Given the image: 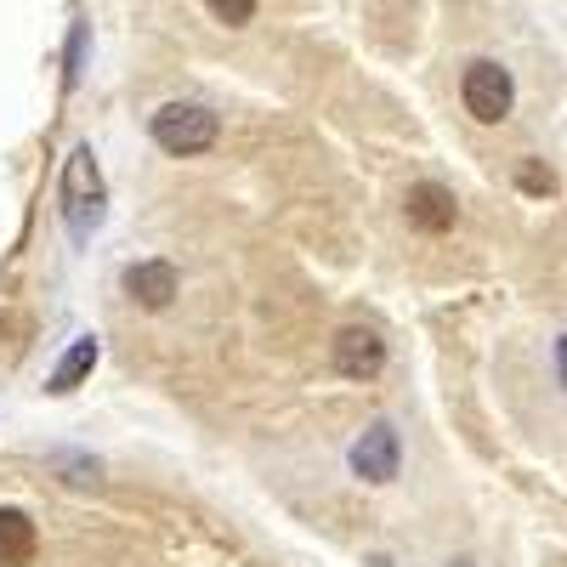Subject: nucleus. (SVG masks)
Listing matches in <instances>:
<instances>
[{
    "label": "nucleus",
    "mask_w": 567,
    "mask_h": 567,
    "mask_svg": "<svg viewBox=\"0 0 567 567\" xmlns=\"http://www.w3.org/2000/svg\"><path fill=\"white\" fill-rule=\"evenodd\" d=\"M103 210H109L103 165H97V154H91V148H74L63 159V221H69V233H74L80 245L103 227Z\"/></svg>",
    "instance_id": "1"
},
{
    "label": "nucleus",
    "mask_w": 567,
    "mask_h": 567,
    "mask_svg": "<svg viewBox=\"0 0 567 567\" xmlns=\"http://www.w3.org/2000/svg\"><path fill=\"white\" fill-rule=\"evenodd\" d=\"M454 567H471V561H454Z\"/></svg>",
    "instance_id": "12"
},
{
    "label": "nucleus",
    "mask_w": 567,
    "mask_h": 567,
    "mask_svg": "<svg viewBox=\"0 0 567 567\" xmlns=\"http://www.w3.org/2000/svg\"><path fill=\"white\" fill-rule=\"evenodd\" d=\"M97 358H103V347H97V336H80L63 358H58V369L45 374V392H58V398H69L91 369H97Z\"/></svg>",
    "instance_id": "9"
},
{
    "label": "nucleus",
    "mask_w": 567,
    "mask_h": 567,
    "mask_svg": "<svg viewBox=\"0 0 567 567\" xmlns=\"http://www.w3.org/2000/svg\"><path fill=\"white\" fill-rule=\"evenodd\" d=\"M154 142L171 154V159H194V154H210L216 136H221V120L205 109V103H165L154 120H148Z\"/></svg>",
    "instance_id": "2"
},
{
    "label": "nucleus",
    "mask_w": 567,
    "mask_h": 567,
    "mask_svg": "<svg viewBox=\"0 0 567 567\" xmlns=\"http://www.w3.org/2000/svg\"><path fill=\"white\" fill-rule=\"evenodd\" d=\"M460 103H465V114L477 120V125L511 120V109H516V80H511V69L494 63V58L465 63V74H460Z\"/></svg>",
    "instance_id": "3"
},
{
    "label": "nucleus",
    "mask_w": 567,
    "mask_h": 567,
    "mask_svg": "<svg viewBox=\"0 0 567 567\" xmlns=\"http://www.w3.org/2000/svg\"><path fill=\"white\" fill-rule=\"evenodd\" d=\"M80 63H85V23L74 29V40H69V85L80 80Z\"/></svg>",
    "instance_id": "11"
},
{
    "label": "nucleus",
    "mask_w": 567,
    "mask_h": 567,
    "mask_svg": "<svg viewBox=\"0 0 567 567\" xmlns=\"http://www.w3.org/2000/svg\"><path fill=\"white\" fill-rule=\"evenodd\" d=\"M403 216H409V227H420V233H449L454 216H460V205H454V194H449L443 182H414L409 199H403Z\"/></svg>",
    "instance_id": "7"
},
{
    "label": "nucleus",
    "mask_w": 567,
    "mask_h": 567,
    "mask_svg": "<svg viewBox=\"0 0 567 567\" xmlns=\"http://www.w3.org/2000/svg\"><path fill=\"white\" fill-rule=\"evenodd\" d=\"M205 7H210L227 29H245V23L256 18V0H205Z\"/></svg>",
    "instance_id": "10"
},
{
    "label": "nucleus",
    "mask_w": 567,
    "mask_h": 567,
    "mask_svg": "<svg viewBox=\"0 0 567 567\" xmlns=\"http://www.w3.org/2000/svg\"><path fill=\"white\" fill-rule=\"evenodd\" d=\"M329 363H336L341 381H374V374L386 369V341H381V329L347 323L341 336L329 341Z\"/></svg>",
    "instance_id": "4"
},
{
    "label": "nucleus",
    "mask_w": 567,
    "mask_h": 567,
    "mask_svg": "<svg viewBox=\"0 0 567 567\" xmlns=\"http://www.w3.org/2000/svg\"><path fill=\"white\" fill-rule=\"evenodd\" d=\"M176 290H182V272H176L171 261H131V267H125V296H131L136 307L165 312V307L176 301Z\"/></svg>",
    "instance_id": "6"
},
{
    "label": "nucleus",
    "mask_w": 567,
    "mask_h": 567,
    "mask_svg": "<svg viewBox=\"0 0 567 567\" xmlns=\"http://www.w3.org/2000/svg\"><path fill=\"white\" fill-rule=\"evenodd\" d=\"M40 556V528L18 505H0V567H34Z\"/></svg>",
    "instance_id": "8"
},
{
    "label": "nucleus",
    "mask_w": 567,
    "mask_h": 567,
    "mask_svg": "<svg viewBox=\"0 0 567 567\" xmlns=\"http://www.w3.org/2000/svg\"><path fill=\"white\" fill-rule=\"evenodd\" d=\"M398 465H403V443L386 420H374L369 432L352 443V471L363 483H392L398 477Z\"/></svg>",
    "instance_id": "5"
}]
</instances>
